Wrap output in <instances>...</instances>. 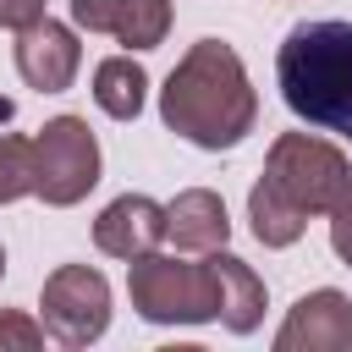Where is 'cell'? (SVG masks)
<instances>
[{
  "label": "cell",
  "mask_w": 352,
  "mask_h": 352,
  "mask_svg": "<svg viewBox=\"0 0 352 352\" xmlns=\"http://www.w3.org/2000/svg\"><path fill=\"white\" fill-rule=\"evenodd\" d=\"M160 121L192 148H236L258 121V94L231 44L198 38L160 88Z\"/></svg>",
  "instance_id": "6da1fadb"
},
{
  "label": "cell",
  "mask_w": 352,
  "mask_h": 352,
  "mask_svg": "<svg viewBox=\"0 0 352 352\" xmlns=\"http://www.w3.org/2000/svg\"><path fill=\"white\" fill-rule=\"evenodd\" d=\"M275 82L297 121L352 143V22H297L280 38Z\"/></svg>",
  "instance_id": "7a4b0ae2"
},
{
  "label": "cell",
  "mask_w": 352,
  "mask_h": 352,
  "mask_svg": "<svg viewBox=\"0 0 352 352\" xmlns=\"http://www.w3.org/2000/svg\"><path fill=\"white\" fill-rule=\"evenodd\" d=\"M126 297H132L138 319H148V324L220 319V286H214L209 258L187 264L170 253H138V258H126Z\"/></svg>",
  "instance_id": "3957f363"
},
{
  "label": "cell",
  "mask_w": 352,
  "mask_h": 352,
  "mask_svg": "<svg viewBox=\"0 0 352 352\" xmlns=\"http://www.w3.org/2000/svg\"><path fill=\"white\" fill-rule=\"evenodd\" d=\"M264 182L297 209V214H330L341 187L352 182V160L314 138V132H280L270 143V160H264Z\"/></svg>",
  "instance_id": "277c9868"
},
{
  "label": "cell",
  "mask_w": 352,
  "mask_h": 352,
  "mask_svg": "<svg viewBox=\"0 0 352 352\" xmlns=\"http://www.w3.org/2000/svg\"><path fill=\"white\" fill-rule=\"evenodd\" d=\"M99 182V143L82 116H55L33 138V192L50 209H72Z\"/></svg>",
  "instance_id": "5b68a950"
},
{
  "label": "cell",
  "mask_w": 352,
  "mask_h": 352,
  "mask_svg": "<svg viewBox=\"0 0 352 352\" xmlns=\"http://www.w3.org/2000/svg\"><path fill=\"white\" fill-rule=\"evenodd\" d=\"M38 308H44V330L60 346H88L110 324V280L94 264H60L44 275Z\"/></svg>",
  "instance_id": "8992f818"
},
{
  "label": "cell",
  "mask_w": 352,
  "mask_h": 352,
  "mask_svg": "<svg viewBox=\"0 0 352 352\" xmlns=\"http://www.w3.org/2000/svg\"><path fill=\"white\" fill-rule=\"evenodd\" d=\"M352 346V297L319 286L297 297L275 330V352H346Z\"/></svg>",
  "instance_id": "52a82bcc"
},
{
  "label": "cell",
  "mask_w": 352,
  "mask_h": 352,
  "mask_svg": "<svg viewBox=\"0 0 352 352\" xmlns=\"http://www.w3.org/2000/svg\"><path fill=\"white\" fill-rule=\"evenodd\" d=\"M77 66H82V44H77V33L66 22L44 16V22H33V28L16 33V72H22L28 88L60 94V88H72Z\"/></svg>",
  "instance_id": "ba28073f"
},
{
  "label": "cell",
  "mask_w": 352,
  "mask_h": 352,
  "mask_svg": "<svg viewBox=\"0 0 352 352\" xmlns=\"http://www.w3.org/2000/svg\"><path fill=\"white\" fill-rule=\"evenodd\" d=\"M160 242H165V204H154L148 192H121L94 220V248L110 258H138L154 253Z\"/></svg>",
  "instance_id": "9c48e42d"
},
{
  "label": "cell",
  "mask_w": 352,
  "mask_h": 352,
  "mask_svg": "<svg viewBox=\"0 0 352 352\" xmlns=\"http://www.w3.org/2000/svg\"><path fill=\"white\" fill-rule=\"evenodd\" d=\"M165 236L182 248V253H209V248H226L231 236V220H226V204L220 192L209 187H187L165 204Z\"/></svg>",
  "instance_id": "30bf717a"
},
{
  "label": "cell",
  "mask_w": 352,
  "mask_h": 352,
  "mask_svg": "<svg viewBox=\"0 0 352 352\" xmlns=\"http://www.w3.org/2000/svg\"><path fill=\"white\" fill-rule=\"evenodd\" d=\"M204 258H209L214 286H220V324H226L231 336H253L258 319H264V280L253 275V264H242V258L226 253V248H209Z\"/></svg>",
  "instance_id": "8fae6325"
},
{
  "label": "cell",
  "mask_w": 352,
  "mask_h": 352,
  "mask_svg": "<svg viewBox=\"0 0 352 352\" xmlns=\"http://www.w3.org/2000/svg\"><path fill=\"white\" fill-rule=\"evenodd\" d=\"M143 94H148V77L132 55H104L94 66V104L116 121H132L143 110Z\"/></svg>",
  "instance_id": "7c38bea8"
},
{
  "label": "cell",
  "mask_w": 352,
  "mask_h": 352,
  "mask_svg": "<svg viewBox=\"0 0 352 352\" xmlns=\"http://www.w3.org/2000/svg\"><path fill=\"white\" fill-rule=\"evenodd\" d=\"M248 220H253V236H258L264 248H292V242L308 231V214H297L270 182H258V187L248 192Z\"/></svg>",
  "instance_id": "4fadbf2b"
},
{
  "label": "cell",
  "mask_w": 352,
  "mask_h": 352,
  "mask_svg": "<svg viewBox=\"0 0 352 352\" xmlns=\"http://www.w3.org/2000/svg\"><path fill=\"white\" fill-rule=\"evenodd\" d=\"M170 33V0H121L116 11V33L126 50H160Z\"/></svg>",
  "instance_id": "5bb4252c"
},
{
  "label": "cell",
  "mask_w": 352,
  "mask_h": 352,
  "mask_svg": "<svg viewBox=\"0 0 352 352\" xmlns=\"http://www.w3.org/2000/svg\"><path fill=\"white\" fill-rule=\"evenodd\" d=\"M33 192V138L0 132V204H16Z\"/></svg>",
  "instance_id": "9a60e30c"
},
{
  "label": "cell",
  "mask_w": 352,
  "mask_h": 352,
  "mask_svg": "<svg viewBox=\"0 0 352 352\" xmlns=\"http://www.w3.org/2000/svg\"><path fill=\"white\" fill-rule=\"evenodd\" d=\"M38 346H44V324L16 308H0V352H38Z\"/></svg>",
  "instance_id": "2e32d148"
},
{
  "label": "cell",
  "mask_w": 352,
  "mask_h": 352,
  "mask_svg": "<svg viewBox=\"0 0 352 352\" xmlns=\"http://www.w3.org/2000/svg\"><path fill=\"white\" fill-rule=\"evenodd\" d=\"M116 11L121 0H72V22L82 33H116Z\"/></svg>",
  "instance_id": "e0dca14e"
},
{
  "label": "cell",
  "mask_w": 352,
  "mask_h": 352,
  "mask_svg": "<svg viewBox=\"0 0 352 352\" xmlns=\"http://www.w3.org/2000/svg\"><path fill=\"white\" fill-rule=\"evenodd\" d=\"M33 22H44V0H0V28L22 33Z\"/></svg>",
  "instance_id": "ac0fdd59"
},
{
  "label": "cell",
  "mask_w": 352,
  "mask_h": 352,
  "mask_svg": "<svg viewBox=\"0 0 352 352\" xmlns=\"http://www.w3.org/2000/svg\"><path fill=\"white\" fill-rule=\"evenodd\" d=\"M330 248H336V258L352 270V209H346V204L330 209Z\"/></svg>",
  "instance_id": "d6986e66"
},
{
  "label": "cell",
  "mask_w": 352,
  "mask_h": 352,
  "mask_svg": "<svg viewBox=\"0 0 352 352\" xmlns=\"http://www.w3.org/2000/svg\"><path fill=\"white\" fill-rule=\"evenodd\" d=\"M0 275H6V248H0Z\"/></svg>",
  "instance_id": "ffe728a7"
}]
</instances>
